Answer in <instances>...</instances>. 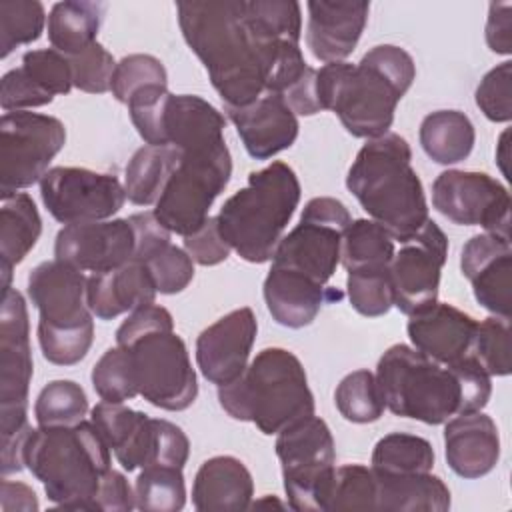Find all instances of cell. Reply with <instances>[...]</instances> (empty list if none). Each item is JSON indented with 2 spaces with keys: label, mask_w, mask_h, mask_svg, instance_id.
Here are the masks:
<instances>
[{
  "label": "cell",
  "mask_w": 512,
  "mask_h": 512,
  "mask_svg": "<svg viewBox=\"0 0 512 512\" xmlns=\"http://www.w3.org/2000/svg\"><path fill=\"white\" fill-rule=\"evenodd\" d=\"M374 376L392 414L424 424L480 412L492 394V376L472 354L442 366L412 346L394 344L380 356Z\"/></svg>",
  "instance_id": "cell-1"
},
{
  "label": "cell",
  "mask_w": 512,
  "mask_h": 512,
  "mask_svg": "<svg viewBox=\"0 0 512 512\" xmlns=\"http://www.w3.org/2000/svg\"><path fill=\"white\" fill-rule=\"evenodd\" d=\"M176 12L224 108H242L266 94L268 62L244 18V0L178 2Z\"/></svg>",
  "instance_id": "cell-2"
},
{
  "label": "cell",
  "mask_w": 512,
  "mask_h": 512,
  "mask_svg": "<svg viewBox=\"0 0 512 512\" xmlns=\"http://www.w3.org/2000/svg\"><path fill=\"white\" fill-rule=\"evenodd\" d=\"M416 78L412 56L394 44L368 50L358 64L330 62L316 72L322 110H332L356 138L388 134L402 96Z\"/></svg>",
  "instance_id": "cell-3"
},
{
  "label": "cell",
  "mask_w": 512,
  "mask_h": 512,
  "mask_svg": "<svg viewBox=\"0 0 512 512\" xmlns=\"http://www.w3.org/2000/svg\"><path fill=\"white\" fill-rule=\"evenodd\" d=\"M346 188L400 244L430 220L422 182L412 168V150L400 134L366 140L348 170Z\"/></svg>",
  "instance_id": "cell-4"
},
{
  "label": "cell",
  "mask_w": 512,
  "mask_h": 512,
  "mask_svg": "<svg viewBox=\"0 0 512 512\" xmlns=\"http://www.w3.org/2000/svg\"><path fill=\"white\" fill-rule=\"evenodd\" d=\"M116 344L130 354L138 394L152 406L180 412L198 396V380L172 314L158 304L130 312L116 330Z\"/></svg>",
  "instance_id": "cell-5"
},
{
  "label": "cell",
  "mask_w": 512,
  "mask_h": 512,
  "mask_svg": "<svg viewBox=\"0 0 512 512\" xmlns=\"http://www.w3.org/2000/svg\"><path fill=\"white\" fill-rule=\"evenodd\" d=\"M26 468L48 500L66 510H94L102 478L112 470L110 448L92 422L34 428L24 448Z\"/></svg>",
  "instance_id": "cell-6"
},
{
  "label": "cell",
  "mask_w": 512,
  "mask_h": 512,
  "mask_svg": "<svg viewBox=\"0 0 512 512\" xmlns=\"http://www.w3.org/2000/svg\"><path fill=\"white\" fill-rule=\"evenodd\" d=\"M218 402L228 416L256 424L266 436L314 414L306 370L284 348L260 350L236 380L218 386Z\"/></svg>",
  "instance_id": "cell-7"
},
{
  "label": "cell",
  "mask_w": 512,
  "mask_h": 512,
  "mask_svg": "<svg viewBox=\"0 0 512 512\" xmlns=\"http://www.w3.org/2000/svg\"><path fill=\"white\" fill-rule=\"evenodd\" d=\"M300 202V182L286 162H272L250 172L248 184L232 194L216 220L222 238L246 262L264 264Z\"/></svg>",
  "instance_id": "cell-8"
},
{
  "label": "cell",
  "mask_w": 512,
  "mask_h": 512,
  "mask_svg": "<svg viewBox=\"0 0 512 512\" xmlns=\"http://www.w3.org/2000/svg\"><path fill=\"white\" fill-rule=\"evenodd\" d=\"M88 278L82 270L48 260L28 274V298L38 310V344L56 366H74L94 340V314L86 302Z\"/></svg>",
  "instance_id": "cell-9"
},
{
  "label": "cell",
  "mask_w": 512,
  "mask_h": 512,
  "mask_svg": "<svg viewBox=\"0 0 512 512\" xmlns=\"http://www.w3.org/2000/svg\"><path fill=\"white\" fill-rule=\"evenodd\" d=\"M230 176L232 156L224 140L180 150V162L154 204L156 220L174 234H192L208 220Z\"/></svg>",
  "instance_id": "cell-10"
},
{
  "label": "cell",
  "mask_w": 512,
  "mask_h": 512,
  "mask_svg": "<svg viewBox=\"0 0 512 512\" xmlns=\"http://www.w3.org/2000/svg\"><path fill=\"white\" fill-rule=\"evenodd\" d=\"M276 456L292 510H324L336 472V448L328 424L308 416L278 432Z\"/></svg>",
  "instance_id": "cell-11"
},
{
  "label": "cell",
  "mask_w": 512,
  "mask_h": 512,
  "mask_svg": "<svg viewBox=\"0 0 512 512\" xmlns=\"http://www.w3.org/2000/svg\"><path fill=\"white\" fill-rule=\"evenodd\" d=\"M352 222L348 208L330 196L306 202L300 222L278 242L272 266L308 276L326 286L340 262L342 234Z\"/></svg>",
  "instance_id": "cell-12"
},
{
  "label": "cell",
  "mask_w": 512,
  "mask_h": 512,
  "mask_svg": "<svg viewBox=\"0 0 512 512\" xmlns=\"http://www.w3.org/2000/svg\"><path fill=\"white\" fill-rule=\"evenodd\" d=\"M66 144L64 124L30 110L0 118V196L8 198L40 182Z\"/></svg>",
  "instance_id": "cell-13"
},
{
  "label": "cell",
  "mask_w": 512,
  "mask_h": 512,
  "mask_svg": "<svg viewBox=\"0 0 512 512\" xmlns=\"http://www.w3.org/2000/svg\"><path fill=\"white\" fill-rule=\"evenodd\" d=\"M30 322L24 296L10 288L0 312V432L10 436L28 424V388L32 380Z\"/></svg>",
  "instance_id": "cell-14"
},
{
  "label": "cell",
  "mask_w": 512,
  "mask_h": 512,
  "mask_svg": "<svg viewBox=\"0 0 512 512\" xmlns=\"http://www.w3.org/2000/svg\"><path fill=\"white\" fill-rule=\"evenodd\" d=\"M46 210L64 226L112 218L126 202L124 184L114 174L56 166L40 180Z\"/></svg>",
  "instance_id": "cell-15"
},
{
  "label": "cell",
  "mask_w": 512,
  "mask_h": 512,
  "mask_svg": "<svg viewBox=\"0 0 512 512\" xmlns=\"http://www.w3.org/2000/svg\"><path fill=\"white\" fill-rule=\"evenodd\" d=\"M434 208L462 226H482L484 232L510 238L508 188L486 172L446 170L432 184Z\"/></svg>",
  "instance_id": "cell-16"
},
{
  "label": "cell",
  "mask_w": 512,
  "mask_h": 512,
  "mask_svg": "<svg viewBox=\"0 0 512 512\" xmlns=\"http://www.w3.org/2000/svg\"><path fill=\"white\" fill-rule=\"evenodd\" d=\"M448 256V238L428 220L412 238L402 242L390 262L394 306L412 316L438 302L440 272Z\"/></svg>",
  "instance_id": "cell-17"
},
{
  "label": "cell",
  "mask_w": 512,
  "mask_h": 512,
  "mask_svg": "<svg viewBox=\"0 0 512 512\" xmlns=\"http://www.w3.org/2000/svg\"><path fill=\"white\" fill-rule=\"evenodd\" d=\"M54 256L82 272H110L136 256V230L130 218L68 224L56 234Z\"/></svg>",
  "instance_id": "cell-18"
},
{
  "label": "cell",
  "mask_w": 512,
  "mask_h": 512,
  "mask_svg": "<svg viewBox=\"0 0 512 512\" xmlns=\"http://www.w3.org/2000/svg\"><path fill=\"white\" fill-rule=\"evenodd\" d=\"M258 322L252 308L244 306L218 318L196 338V364L202 376L224 386L236 380L248 366Z\"/></svg>",
  "instance_id": "cell-19"
},
{
  "label": "cell",
  "mask_w": 512,
  "mask_h": 512,
  "mask_svg": "<svg viewBox=\"0 0 512 512\" xmlns=\"http://www.w3.org/2000/svg\"><path fill=\"white\" fill-rule=\"evenodd\" d=\"M460 270L470 280L474 298L494 316L510 318L512 244L496 234L472 236L460 254Z\"/></svg>",
  "instance_id": "cell-20"
},
{
  "label": "cell",
  "mask_w": 512,
  "mask_h": 512,
  "mask_svg": "<svg viewBox=\"0 0 512 512\" xmlns=\"http://www.w3.org/2000/svg\"><path fill=\"white\" fill-rule=\"evenodd\" d=\"M306 10V44L312 56L326 64L344 62L366 28L370 4L310 0Z\"/></svg>",
  "instance_id": "cell-21"
},
{
  "label": "cell",
  "mask_w": 512,
  "mask_h": 512,
  "mask_svg": "<svg viewBox=\"0 0 512 512\" xmlns=\"http://www.w3.org/2000/svg\"><path fill=\"white\" fill-rule=\"evenodd\" d=\"M246 152L268 160L290 148L298 138V118L280 94L266 92L242 108H226Z\"/></svg>",
  "instance_id": "cell-22"
},
{
  "label": "cell",
  "mask_w": 512,
  "mask_h": 512,
  "mask_svg": "<svg viewBox=\"0 0 512 512\" xmlns=\"http://www.w3.org/2000/svg\"><path fill=\"white\" fill-rule=\"evenodd\" d=\"M476 328L478 322L470 314L446 302H434L412 314L406 326L412 346L442 366H450L472 352Z\"/></svg>",
  "instance_id": "cell-23"
},
{
  "label": "cell",
  "mask_w": 512,
  "mask_h": 512,
  "mask_svg": "<svg viewBox=\"0 0 512 512\" xmlns=\"http://www.w3.org/2000/svg\"><path fill=\"white\" fill-rule=\"evenodd\" d=\"M444 450L450 470L460 478L486 476L500 458L498 428L482 410L458 414L446 422Z\"/></svg>",
  "instance_id": "cell-24"
},
{
  "label": "cell",
  "mask_w": 512,
  "mask_h": 512,
  "mask_svg": "<svg viewBox=\"0 0 512 512\" xmlns=\"http://www.w3.org/2000/svg\"><path fill=\"white\" fill-rule=\"evenodd\" d=\"M158 290L144 262L132 260L110 272L88 276L86 302L100 320H112L124 312H134L154 304Z\"/></svg>",
  "instance_id": "cell-25"
},
{
  "label": "cell",
  "mask_w": 512,
  "mask_h": 512,
  "mask_svg": "<svg viewBox=\"0 0 512 512\" xmlns=\"http://www.w3.org/2000/svg\"><path fill=\"white\" fill-rule=\"evenodd\" d=\"M262 292L268 312L286 328L312 324L324 302L334 296V292L308 276L278 266H270Z\"/></svg>",
  "instance_id": "cell-26"
},
{
  "label": "cell",
  "mask_w": 512,
  "mask_h": 512,
  "mask_svg": "<svg viewBox=\"0 0 512 512\" xmlns=\"http://www.w3.org/2000/svg\"><path fill=\"white\" fill-rule=\"evenodd\" d=\"M190 442L180 426L142 414L130 436L114 450L118 464L132 472L136 468L164 464L184 468Z\"/></svg>",
  "instance_id": "cell-27"
},
{
  "label": "cell",
  "mask_w": 512,
  "mask_h": 512,
  "mask_svg": "<svg viewBox=\"0 0 512 512\" xmlns=\"http://www.w3.org/2000/svg\"><path fill=\"white\" fill-rule=\"evenodd\" d=\"M254 482L250 470L234 456H212L198 468L192 484V506L208 510L250 508Z\"/></svg>",
  "instance_id": "cell-28"
},
{
  "label": "cell",
  "mask_w": 512,
  "mask_h": 512,
  "mask_svg": "<svg viewBox=\"0 0 512 512\" xmlns=\"http://www.w3.org/2000/svg\"><path fill=\"white\" fill-rule=\"evenodd\" d=\"M42 232V220L30 194L16 192L2 198L0 208V272L2 294L10 290L12 270L36 246Z\"/></svg>",
  "instance_id": "cell-29"
},
{
  "label": "cell",
  "mask_w": 512,
  "mask_h": 512,
  "mask_svg": "<svg viewBox=\"0 0 512 512\" xmlns=\"http://www.w3.org/2000/svg\"><path fill=\"white\" fill-rule=\"evenodd\" d=\"M374 472V470H372ZM376 510L444 512L450 508V490L432 472L376 474Z\"/></svg>",
  "instance_id": "cell-30"
},
{
  "label": "cell",
  "mask_w": 512,
  "mask_h": 512,
  "mask_svg": "<svg viewBox=\"0 0 512 512\" xmlns=\"http://www.w3.org/2000/svg\"><path fill=\"white\" fill-rule=\"evenodd\" d=\"M418 138L422 150L436 164H458L474 148L476 132L470 118L460 110H436L424 116Z\"/></svg>",
  "instance_id": "cell-31"
},
{
  "label": "cell",
  "mask_w": 512,
  "mask_h": 512,
  "mask_svg": "<svg viewBox=\"0 0 512 512\" xmlns=\"http://www.w3.org/2000/svg\"><path fill=\"white\" fill-rule=\"evenodd\" d=\"M106 6L88 0L56 2L48 14V40L54 50L74 56L96 42Z\"/></svg>",
  "instance_id": "cell-32"
},
{
  "label": "cell",
  "mask_w": 512,
  "mask_h": 512,
  "mask_svg": "<svg viewBox=\"0 0 512 512\" xmlns=\"http://www.w3.org/2000/svg\"><path fill=\"white\" fill-rule=\"evenodd\" d=\"M180 162V150L174 146H142L126 164L124 190L136 206L156 204L170 176Z\"/></svg>",
  "instance_id": "cell-33"
},
{
  "label": "cell",
  "mask_w": 512,
  "mask_h": 512,
  "mask_svg": "<svg viewBox=\"0 0 512 512\" xmlns=\"http://www.w3.org/2000/svg\"><path fill=\"white\" fill-rule=\"evenodd\" d=\"M394 252V238L374 220H352L342 234L340 260L346 272L364 268H388Z\"/></svg>",
  "instance_id": "cell-34"
},
{
  "label": "cell",
  "mask_w": 512,
  "mask_h": 512,
  "mask_svg": "<svg viewBox=\"0 0 512 512\" xmlns=\"http://www.w3.org/2000/svg\"><path fill=\"white\" fill-rule=\"evenodd\" d=\"M434 458V448L426 438L406 432H392L376 442L370 468L376 474L432 472Z\"/></svg>",
  "instance_id": "cell-35"
},
{
  "label": "cell",
  "mask_w": 512,
  "mask_h": 512,
  "mask_svg": "<svg viewBox=\"0 0 512 512\" xmlns=\"http://www.w3.org/2000/svg\"><path fill=\"white\" fill-rule=\"evenodd\" d=\"M136 508L142 512H176L186 504L182 468L152 464L144 466L134 484Z\"/></svg>",
  "instance_id": "cell-36"
},
{
  "label": "cell",
  "mask_w": 512,
  "mask_h": 512,
  "mask_svg": "<svg viewBox=\"0 0 512 512\" xmlns=\"http://www.w3.org/2000/svg\"><path fill=\"white\" fill-rule=\"evenodd\" d=\"M86 412V392L74 380L48 382L34 402V416L40 428L74 426L84 420Z\"/></svg>",
  "instance_id": "cell-37"
},
{
  "label": "cell",
  "mask_w": 512,
  "mask_h": 512,
  "mask_svg": "<svg viewBox=\"0 0 512 512\" xmlns=\"http://www.w3.org/2000/svg\"><path fill=\"white\" fill-rule=\"evenodd\" d=\"M334 402L342 418L354 424L376 422L386 408L384 396L370 370H354L340 380Z\"/></svg>",
  "instance_id": "cell-38"
},
{
  "label": "cell",
  "mask_w": 512,
  "mask_h": 512,
  "mask_svg": "<svg viewBox=\"0 0 512 512\" xmlns=\"http://www.w3.org/2000/svg\"><path fill=\"white\" fill-rule=\"evenodd\" d=\"M46 26V10L38 0L0 2V56H10L18 46L36 42Z\"/></svg>",
  "instance_id": "cell-39"
},
{
  "label": "cell",
  "mask_w": 512,
  "mask_h": 512,
  "mask_svg": "<svg viewBox=\"0 0 512 512\" xmlns=\"http://www.w3.org/2000/svg\"><path fill=\"white\" fill-rule=\"evenodd\" d=\"M92 386L100 400L126 402L138 396L130 354L122 346L108 348L92 368Z\"/></svg>",
  "instance_id": "cell-40"
},
{
  "label": "cell",
  "mask_w": 512,
  "mask_h": 512,
  "mask_svg": "<svg viewBox=\"0 0 512 512\" xmlns=\"http://www.w3.org/2000/svg\"><path fill=\"white\" fill-rule=\"evenodd\" d=\"M334 510H376V476L362 464L336 468L328 494L326 512Z\"/></svg>",
  "instance_id": "cell-41"
},
{
  "label": "cell",
  "mask_w": 512,
  "mask_h": 512,
  "mask_svg": "<svg viewBox=\"0 0 512 512\" xmlns=\"http://www.w3.org/2000/svg\"><path fill=\"white\" fill-rule=\"evenodd\" d=\"M346 292L358 314L368 318L384 316L394 306L390 266L348 272Z\"/></svg>",
  "instance_id": "cell-42"
},
{
  "label": "cell",
  "mask_w": 512,
  "mask_h": 512,
  "mask_svg": "<svg viewBox=\"0 0 512 512\" xmlns=\"http://www.w3.org/2000/svg\"><path fill=\"white\" fill-rule=\"evenodd\" d=\"M470 354L490 376H508L512 370L510 318L490 316L478 322Z\"/></svg>",
  "instance_id": "cell-43"
},
{
  "label": "cell",
  "mask_w": 512,
  "mask_h": 512,
  "mask_svg": "<svg viewBox=\"0 0 512 512\" xmlns=\"http://www.w3.org/2000/svg\"><path fill=\"white\" fill-rule=\"evenodd\" d=\"M148 86H168L166 68L156 56L128 54L116 62L110 92L118 102L128 104L134 94Z\"/></svg>",
  "instance_id": "cell-44"
},
{
  "label": "cell",
  "mask_w": 512,
  "mask_h": 512,
  "mask_svg": "<svg viewBox=\"0 0 512 512\" xmlns=\"http://www.w3.org/2000/svg\"><path fill=\"white\" fill-rule=\"evenodd\" d=\"M144 264L160 294H178L194 278V260L184 248L172 242L156 248Z\"/></svg>",
  "instance_id": "cell-45"
},
{
  "label": "cell",
  "mask_w": 512,
  "mask_h": 512,
  "mask_svg": "<svg viewBox=\"0 0 512 512\" xmlns=\"http://www.w3.org/2000/svg\"><path fill=\"white\" fill-rule=\"evenodd\" d=\"M68 62L74 88L88 94H104L110 90L116 60L100 42L90 44L80 54L68 56Z\"/></svg>",
  "instance_id": "cell-46"
},
{
  "label": "cell",
  "mask_w": 512,
  "mask_h": 512,
  "mask_svg": "<svg viewBox=\"0 0 512 512\" xmlns=\"http://www.w3.org/2000/svg\"><path fill=\"white\" fill-rule=\"evenodd\" d=\"M20 68L50 96L68 94L72 90V72L68 56L54 48L28 50L22 56Z\"/></svg>",
  "instance_id": "cell-47"
},
{
  "label": "cell",
  "mask_w": 512,
  "mask_h": 512,
  "mask_svg": "<svg viewBox=\"0 0 512 512\" xmlns=\"http://www.w3.org/2000/svg\"><path fill=\"white\" fill-rule=\"evenodd\" d=\"M512 62L504 60L484 74L476 88V106L492 122H510L512 118Z\"/></svg>",
  "instance_id": "cell-48"
},
{
  "label": "cell",
  "mask_w": 512,
  "mask_h": 512,
  "mask_svg": "<svg viewBox=\"0 0 512 512\" xmlns=\"http://www.w3.org/2000/svg\"><path fill=\"white\" fill-rule=\"evenodd\" d=\"M142 414L144 412L132 410L120 402L102 400L92 408L90 422L94 424L110 452H114L130 436Z\"/></svg>",
  "instance_id": "cell-49"
},
{
  "label": "cell",
  "mask_w": 512,
  "mask_h": 512,
  "mask_svg": "<svg viewBox=\"0 0 512 512\" xmlns=\"http://www.w3.org/2000/svg\"><path fill=\"white\" fill-rule=\"evenodd\" d=\"M54 100L20 66L8 70L0 80V106L4 112H20L46 106Z\"/></svg>",
  "instance_id": "cell-50"
},
{
  "label": "cell",
  "mask_w": 512,
  "mask_h": 512,
  "mask_svg": "<svg viewBox=\"0 0 512 512\" xmlns=\"http://www.w3.org/2000/svg\"><path fill=\"white\" fill-rule=\"evenodd\" d=\"M184 238V250L190 254L194 262L200 266H216L230 256V244L222 238L216 216H208V220Z\"/></svg>",
  "instance_id": "cell-51"
},
{
  "label": "cell",
  "mask_w": 512,
  "mask_h": 512,
  "mask_svg": "<svg viewBox=\"0 0 512 512\" xmlns=\"http://www.w3.org/2000/svg\"><path fill=\"white\" fill-rule=\"evenodd\" d=\"M136 508V496L126 480V476L118 470H108L102 478L100 490L96 494L94 510H108V512H130Z\"/></svg>",
  "instance_id": "cell-52"
},
{
  "label": "cell",
  "mask_w": 512,
  "mask_h": 512,
  "mask_svg": "<svg viewBox=\"0 0 512 512\" xmlns=\"http://www.w3.org/2000/svg\"><path fill=\"white\" fill-rule=\"evenodd\" d=\"M486 44L492 52L508 56L512 52V4L492 2L486 20Z\"/></svg>",
  "instance_id": "cell-53"
},
{
  "label": "cell",
  "mask_w": 512,
  "mask_h": 512,
  "mask_svg": "<svg viewBox=\"0 0 512 512\" xmlns=\"http://www.w3.org/2000/svg\"><path fill=\"white\" fill-rule=\"evenodd\" d=\"M316 68L308 66V70L302 74L300 80H296L282 98L292 108L294 114L300 116H314L322 112V104L318 100V88H316Z\"/></svg>",
  "instance_id": "cell-54"
},
{
  "label": "cell",
  "mask_w": 512,
  "mask_h": 512,
  "mask_svg": "<svg viewBox=\"0 0 512 512\" xmlns=\"http://www.w3.org/2000/svg\"><path fill=\"white\" fill-rule=\"evenodd\" d=\"M0 508L4 512L22 510V512H36L38 510V498L36 492L22 484V482H10L2 478L0 482Z\"/></svg>",
  "instance_id": "cell-55"
}]
</instances>
